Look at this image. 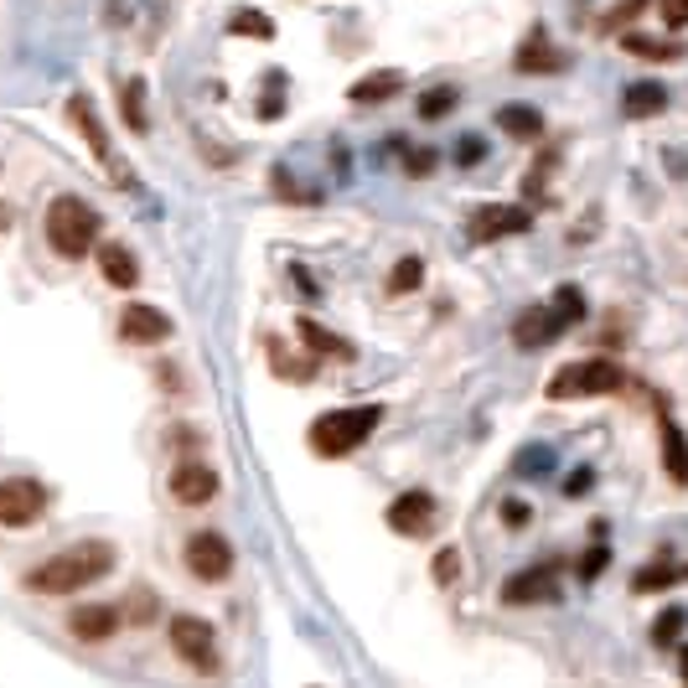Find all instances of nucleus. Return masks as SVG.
Wrapping results in <instances>:
<instances>
[{"mask_svg": "<svg viewBox=\"0 0 688 688\" xmlns=\"http://www.w3.org/2000/svg\"><path fill=\"white\" fill-rule=\"evenodd\" d=\"M497 130H508L512 140H539L544 136V114L528 104H508L497 109Z\"/></svg>", "mask_w": 688, "mask_h": 688, "instance_id": "nucleus-20", "label": "nucleus"}, {"mask_svg": "<svg viewBox=\"0 0 688 688\" xmlns=\"http://www.w3.org/2000/svg\"><path fill=\"white\" fill-rule=\"evenodd\" d=\"M187 569H192L197 580L208 585H223L228 575H233V544L223 539V534H192L187 539Z\"/></svg>", "mask_w": 688, "mask_h": 688, "instance_id": "nucleus-8", "label": "nucleus"}, {"mask_svg": "<svg viewBox=\"0 0 688 688\" xmlns=\"http://www.w3.org/2000/svg\"><path fill=\"white\" fill-rule=\"evenodd\" d=\"M228 31H233V37H259V42H265V37H275V21L265 11H233Z\"/></svg>", "mask_w": 688, "mask_h": 688, "instance_id": "nucleus-26", "label": "nucleus"}, {"mask_svg": "<svg viewBox=\"0 0 688 688\" xmlns=\"http://www.w3.org/2000/svg\"><path fill=\"white\" fill-rule=\"evenodd\" d=\"M621 109H627L631 120H647V114H662L668 109V89L662 83H631L627 99H621Z\"/></svg>", "mask_w": 688, "mask_h": 688, "instance_id": "nucleus-22", "label": "nucleus"}, {"mask_svg": "<svg viewBox=\"0 0 688 688\" xmlns=\"http://www.w3.org/2000/svg\"><path fill=\"white\" fill-rule=\"evenodd\" d=\"M528 518H534V508H528V502H502V524H508V528H528Z\"/></svg>", "mask_w": 688, "mask_h": 688, "instance_id": "nucleus-37", "label": "nucleus"}, {"mask_svg": "<svg viewBox=\"0 0 688 688\" xmlns=\"http://www.w3.org/2000/svg\"><path fill=\"white\" fill-rule=\"evenodd\" d=\"M399 89H405V73H399V68H378V73L352 83V99H358V104H383V99H393Z\"/></svg>", "mask_w": 688, "mask_h": 688, "instance_id": "nucleus-18", "label": "nucleus"}, {"mask_svg": "<svg viewBox=\"0 0 688 688\" xmlns=\"http://www.w3.org/2000/svg\"><path fill=\"white\" fill-rule=\"evenodd\" d=\"M678 580H688V565H647L631 575V590H637V596H652V590H668V585H678Z\"/></svg>", "mask_w": 688, "mask_h": 688, "instance_id": "nucleus-23", "label": "nucleus"}, {"mask_svg": "<svg viewBox=\"0 0 688 688\" xmlns=\"http://www.w3.org/2000/svg\"><path fill=\"white\" fill-rule=\"evenodd\" d=\"M419 280H425V259H399V265H393V275H389V290L393 296H399V290H419Z\"/></svg>", "mask_w": 688, "mask_h": 688, "instance_id": "nucleus-30", "label": "nucleus"}, {"mask_svg": "<svg viewBox=\"0 0 688 688\" xmlns=\"http://www.w3.org/2000/svg\"><path fill=\"white\" fill-rule=\"evenodd\" d=\"M435 518H440V508H435L430 492H405L389 502V528L405 534V539H425L435 528Z\"/></svg>", "mask_w": 688, "mask_h": 688, "instance_id": "nucleus-10", "label": "nucleus"}, {"mask_svg": "<svg viewBox=\"0 0 688 688\" xmlns=\"http://www.w3.org/2000/svg\"><path fill=\"white\" fill-rule=\"evenodd\" d=\"M171 497H177L181 508H202L218 497V471L208 461H177L171 471Z\"/></svg>", "mask_w": 688, "mask_h": 688, "instance_id": "nucleus-11", "label": "nucleus"}, {"mask_svg": "<svg viewBox=\"0 0 688 688\" xmlns=\"http://www.w3.org/2000/svg\"><path fill=\"white\" fill-rule=\"evenodd\" d=\"M627 52L631 58H647V62H674L678 58V47L658 42V37H627Z\"/></svg>", "mask_w": 688, "mask_h": 688, "instance_id": "nucleus-28", "label": "nucleus"}, {"mask_svg": "<svg viewBox=\"0 0 688 688\" xmlns=\"http://www.w3.org/2000/svg\"><path fill=\"white\" fill-rule=\"evenodd\" d=\"M688 631V606H668V611L652 621V647H674Z\"/></svg>", "mask_w": 688, "mask_h": 688, "instance_id": "nucleus-24", "label": "nucleus"}, {"mask_svg": "<svg viewBox=\"0 0 688 688\" xmlns=\"http://www.w3.org/2000/svg\"><path fill=\"white\" fill-rule=\"evenodd\" d=\"M662 471L674 481H688V435L662 415Z\"/></svg>", "mask_w": 688, "mask_h": 688, "instance_id": "nucleus-19", "label": "nucleus"}, {"mask_svg": "<svg viewBox=\"0 0 688 688\" xmlns=\"http://www.w3.org/2000/svg\"><path fill=\"white\" fill-rule=\"evenodd\" d=\"M270 362H275V373H285L290 383H306V378L316 373V362H300V358H290L285 347H270Z\"/></svg>", "mask_w": 688, "mask_h": 688, "instance_id": "nucleus-31", "label": "nucleus"}, {"mask_svg": "<svg viewBox=\"0 0 688 688\" xmlns=\"http://www.w3.org/2000/svg\"><path fill=\"white\" fill-rule=\"evenodd\" d=\"M528 228H534V212H528V208H512V202H487V208L471 212L466 239H471V243H497V239H512V233H528Z\"/></svg>", "mask_w": 688, "mask_h": 688, "instance_id": "nucleus-7", "label": "nucleus"}, {"mask_svg": "<svg viewBox=\"0 0 688 688\" xmlns=\"http://www.w3.org/2000/svg\"><path fill=\"white\" fill-rule=\"evenodd\" d=\"M642 11H647V0H627V6H616V11L606 16V21H600V31H621L627 21H637Z\"/></svg>", "mask_w": 688, "mask_h": 688, "instance_id": "nucleus-33", "label": "nucleus"}, {"mask_svg": "<svg viewBox=\"0 0 688 688\" xmlns=\"http://www.w3.org/2000/svg\"><path fill=\"white\" fill-rule=\"evenodd\" d=\"M662 21H668V31H684L688 27V0H658Z\"/></svg>", "mask_w": 688, "mask_h": 688, "instance_id": "nucleus-35", "label": "nucleus"}, {"mask_svg": "<svg viewBox=\"0 0 688 688\" xmlns=\"http://www.w3.org/2000/svg\"><path fill=\"white\" fill-rule=\"evenodd\" d=\"M502 600H508V606H549V600H559V559L518 569V575L502 585Z\"/></svg>", "mask_w": 688, "mask_h": 688, "instance_id": "nucleus-9", "label": "nucleus"}, {"mask_svg": "<svg viewBox=\"0 0 688 688\" xmlns=\"http://www.w3.org/2000/svg\"><path fill=\"white\" fill-rule=\"evenodd\" d=\"M120 114H124V124H130V130H146V83H140V78H130V83H124V93H120Z\"/></svg>", "mask_w": 688, "mask_h": 688, "instance_id": "nucleus-25", "label": "nucleus"}, {"mask_svg": "<svg viewBox=\"0 0 688 688\" xmlns=\"http://www.w3.org/2000/svg\"><path fill=\"white\" fill-rule=\"evenodd\" d=\"M99 270H104V280L114 285V290H136L140 285V265L124 243H104V249H99Z\"/></svg>", "mask_w": 688, "mask_h": 688, "instance_id": "nucleus-16", "label": "nucleus"}, {"mask_svg": "<svg viewBox=\"0 0 688 688\" xmlns=\"http://www.w3.org/2000/svg\"><path fill=\"white\" fill-rule=\"evenodd\" d=\"M99 239V212L83 202V197H58L47 208V243L58 249L62 259H83Z\"/></svg>", "mask_w": 688, "mask_h": 688, "instance_id": "nucleus-3", "label": "nucleus"}, {"mask_svg": "<svg viewBox=\"0 0 688 688\" xmlns=\"http://www.w3.org/2000/svg\"><path fill=\"white\" fill-rule=\"evenodd\" d=\"M383 425V409L378 405H358V409H331V415H321L311 425V450L316 456H327V461H337V456H347V450H358L368 435Z\"/></svg>", "mask_w": 688, "mask_h": 688, "instance_id": "nucleus-2", "label": "nucleus"}, {"mask_svg": "<svg viewBox=\"0 0 688 688\" xmlns=\"http://www.w3.org/2000/svg\"><path fill=\"white\" fill-rule=\"evenodd\" d=\"M300 342L311 347V358H337V362H352L358 358V347L352 342H342V337H337V331H327V327H316L311 316H300Z\"/></svg>", "mask_w": 688, "mask_h": 688, "instance_id": "nucleus-15", "label": "nucleus"}, {"mask_svg": "<svg viewBox=\"0 0 688 688\" xmlns=\"http://www.w3.org/2000/svg\"><path fill=\"white\" fill-rule=\"evenodd\" d=\"M559 68H565V52H554L549 37L534 31L524 42V52H518V73H559Z\"/></svg>", "mask_w": 688, "mask_h": 688, "instance_id": "nucleus-17", "label": "nucleus"}, {"mask_svg": "<svg viewBox=\"0 0 688 688\" xmlns=\"http://www.w3.org/2000/svg\"><path fill=\"white\" fill-rule=\"evenodd\" d=\"M68 114L78 120V130H83V140H89L93 156H99V161H114V156H109V140H104V124H99V114H93V104L83 99V93L68 104Z\"/></svg>", "mask_w": 688, "mask_h": 688, "instance_id": "nucleus-21", "label": "nucleus"}, {"mask_svg": "<svg viewBox=\"0 0 688 688\" xmlns=\"http://www.w3.org/2000/svg\"><path fill=\"white\" fill-rule=\"evenodd\" d=\"M559 331H565V321H559L549 306H528V311L512 321V342L518 347H549Z\"/></svg>", "mask_w": 688, "mask_h": 688, "instance_id": "nucleus-14", "label": "nucleus"}, {"mask_svg": "<svg viewBox=\"0 0 688 688\" xmlns=\"http://www.w3.org/2000/svg\"><path fill=\"white\" fill-rule=\"evenodd\" d=\"M456 109V89H430L425 99H419V114L425 120H440V114H450Z\"/></svg>", "mask_w": 688, "mask_h": 688, "instance_id": "nucleus-32", "label": "nucleus"}, {"mask_svg": "<svg viewBox=\"0 0 688 688\" xmlns=\"http://www.w3.org/2000/svg\"><path fill=\"white\" fill-rule=\"evenodd\" d=\"M621 383H627V373L611 358H585V362H565L549 378V399H600V393H616Z\"/></svg>", "mask_w": 688, "mask_h": 688, "instance_id": "nucleus-4", "label": "nucleus"}, {"mask_svg": "<svg viewBox=\"0 0 688 688\" xmlns=\"http://www.w3.org/2000/svg\"><path fill=\"white\" fill-rule=\"evenodd\" d=\"M430 166H435V156H430V150H409V171H415V177H425Z\"/></svg>", "mask_w": 688, "mask_h": 688, "instance_id": "nucleus-38", "label": "nucleus"}, {"mask_svg": "<svg viewBox=\"0 0 688 688\" xmlns=\"http://www.w3.org/2000/svg\"><path fill=\"white\" fill-rule=\"evenodd\" d=\"M47 512V487L31 477H6L0 481V528H31Z\"/></svg>", "mask_w": 688, "mask_h": 688, "instance_id": "nucleus-6", "label": "nucleus"}, {"mask_svg": "<svg viewBox=\"0 0 688 688\" xmlns=\"http://www.w3.org/2000/svg\"><path fill=\"white\" fill-rule=\"evenodd\" d=\"M606 565H611V554H606V549L596 544V549H590V554L580 559V580H596V575H600Z\"/></svg>", "mask_w": 688, "mask_h": 688, "instance_id": "nucleus-36", "label": "nucleus"}, {"mask_svg": "<svg viewBox=\"0 0 688 688\" xmlns=\"http://www.w3.org/2000/svg\"><path fill=\"white\" fill-rule=\"evenodd\" d=\"M171 652H177L192 674H208V678H218L223 674V658H218V637H212V627L202 621V616H192V611H181V616H171Z\"/></svg>", "mask_w": 688, "mask_h": 688, "instance_id": "nucleus-5", "label": "nucleus"}, {"mask_svg": "<svg viewBox=\"0 0 688 688\" xmlns=\"http://www.w3.org/2000/svg\"><path fill=\"white\" fill-rule=\"evenodd\" d=\"M124 621H136V627H150L156 616H161V596L156 590H130V611H120Z\"/></svg>", "mask_w": 688, "mask_h": 688, "instance_id": "nucleus-27", "label": "nucleus"}, {"mask_svg": "<svg viewBox=\"0 0 688 688\" xmlns=\"http://www.w3.org/2000/svg\"><path fill=\"white\" fill-rule=\"evenodd\" d=\"M684 684H688V642H684Z\"/></svg>", "mask_w": 688, "mask_h": 688, "instance_id": "nucleus-40", "label": "nucleus"}, {"mask_svg": "<svg viewBox=\"0 0 688 688\" xmlns=\"http://www.w3.org/2000/svg\"><path fill=\"white\" fill-rule=\"evenodd\" d=\"M456 575H461V549H440V559H435V580L456 585Z\"/></svg>", "mask_w": 688, "mask_h": 688, "instance_id": "nucleus-34", "label": "nucleus"}, {"mask_svg": "<svg viewBox=\"0 0 688 688\" xmlns=\"http://www.w3.org/2000/svg\"><path fill=\"white\" fill-rule=\"evenodd\" d=\"M120 337L136 347H150V342H166L171 337V316L156 311V306H146V300H130L120 316Z\"/></svg>", "mask_w": 688, "mask_h": 688, "instance_id": "nucleus-12", "label": "nucleus"}, {"mask_svg": "<svg viewBox=\"0 0 688 688\" xmlns=\"http://www.w3.org/2000/svg\"><path fill=\"white\" fill-rule=\"evenodd\" d=\"M590 492V471H575V481H569V497H580Z\"/></svg>", "mask_w": 688, "mask_h": 688, "instance_id": "nucleus-39", "label": "nucleus"}, {"mask_svg": "<svg viewBox=\"0 0 688 688\" xmlns=\"http://www.w3.org/2000/svg\"><path fill=\"white\" fill-rule=\"evenodd\" d=\"M109 569H114V544L83 539V544L52 554V559H42V565L31 569L27 590H37V596H78V590H89V585L104 580Z\"/></svg>", "mask_w": 688, "mask_h": 688, "instance_id": "nucleus-1", "label": "nucleus"}, {"mask_svg": "<svg viewBox=\"0 0 688 688\" xmlns=\"http://www.w3.org/2000/svg\"><path fill=\"white\" fill-rule=\"evenodd\" d=\"M124 616L114 611V606H104V600H93V606H73V616H68V631H73L78 642H109L114 631H120Z\"/></svg>", "mask_w": 688, "mask_h": 688, "instance_id": "nucleus-13", "label": "nucleus"}, {"mask_svg": "<svg viewBox=\"0 0 688 688\" xmlns=\"http://www.w3.org/2000/svg\"><path fill=\"white\" fill-rule=\"evenodd\" d=\"M549 311L559 316L565 327H575V321H580V316H585V296H580V285H565V290L554 296V306H549Z\"/></svg>", "mask_w": 688, "mask_h": 688, "instance_id": "nucleus-29", "label": "nucleus"}]
</instances>
